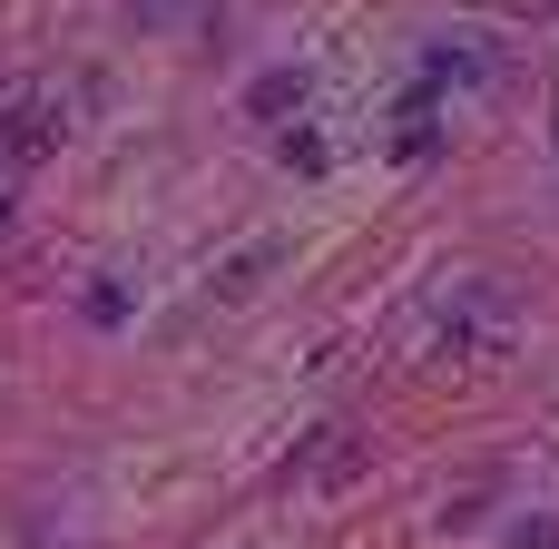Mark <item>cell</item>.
Wrapping results in <instances>:
<instances>
[{"label": "cell", "instance_id": "cell-5", "mask_svg": "<svg viewBox=\"0 0 559 549\" xmlns=\"http://www.w3.org/2000/svg\"><path fill=\"white\" fill-rule=\"evenodd\" d=\"M511 549H559V530H550V521H521V530H511Z\"/></svg>", "mask_w": 559, "mask_h": 549}, {"label": "cell", "instance_id": "cell-4", "mask_svg": "<svg viewBox=\"0 0 559 549\" xmlns=\"http://www.w3.org/2000/svg\"><path fill=\"white\" fill-rule=\"evenodd\" d=\"M265 265H275V246H246V255L216 275V295H226V305H236V295H255V285H265Z\"/></svg>", "mask_w": 559, "mask_h": 549}, {"label": "cell", "instance_id": "cell-1", "mask_svg": "<svg viewBox=\"0 0 559 549\" xmlns=\"http://www.w3.org/2000/svg\"><path fill=\"white\" fill-rule=\"evenodd\" d=\"M354 472H364V432L354 422H324L314 442L285 452V491H344Z\"/></svg>", "mask_w": 559, "mask_h": 549}, {"label": "cell", "instance_id": "cell-3", "mask_svg": "<svg viewBox=\"0 0 559 549\" xmlns=\"http://www.w3.org/2000/svg\"><path fill=\"white\" fill-rule=\"evenodd\" d=\"M246 108H255V118H285V108H305V69H265V79L246 88Z\"/></svg>", "mask_w": 559, "mask_h": 549}, {"label": "cell", "instance_id": "cell-2", "mask_svg": "<svg viewBox=\"0 0 559 549\" xmlns=\"http://www.w3.org/2000/svg\"><path fill=\"white\" fill-rule=\"evenodd\" d=\"M59 128H69V108H59V98H39V88H29V98H10V108H0V167H39V157L59 147Z\"/></svg>", "mask_w": 559, "mask_h": 549}]
</instances>
